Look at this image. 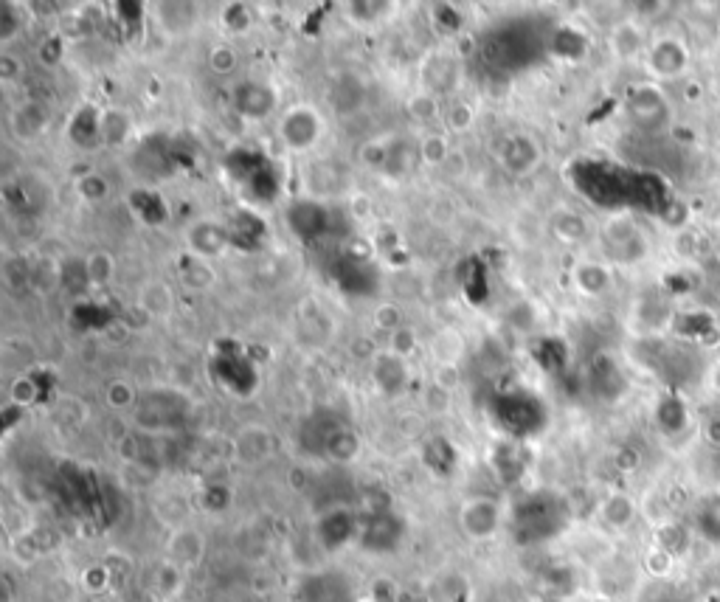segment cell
Segmentation results:
<instances>
[{"mask_svg": "<svg viewBox=\"0 0 720 602\" xmlns=\"http://www.w3.org/2000/svg\"><path fill=\"white\" fill-rule=\"evenodd\" d=\"M571 178L591 203L602 209H636L661 214L670 200V186L656 169H633L605 161H585L574 166Z\"/></svg>", "mask_w": 720, "mask_h": 602, "instance_id": "1", "label": "cell"}, {"mask_svg": "<svg viewBox=\"0 0 720 602\" xmlns=\"http://www.w3.org/2000/svg\"><path fill=\"white\" fill-rule=\"evenodd\" d=\"M650 369L656 372V377L673 383V386H692L704 375V358L690 344L656 341L650 352Z\"/></svg>", "mask_w": 720, "mask_h": 602, "instance_id": "2", "label": "cell"}, {"mask_svg": "<svg viewBox=\"0 0 720 602\" xmlns=\"http://www.w3.org/2000/svg\"><path fill=\"white\" fill-rule=\"evenodd\" d=\"M628 116L633 121V127L639 133H645L647 138L659 136L661 130H667L670 124V105L664 99V93L656 85H642V88H633L628 96Z\"/></svg>", "mask_w": 720, "mask_h": 602, "instance_id": "3", "label": "cell"}, {"mask_svg": "<svg viewBox=\"0 0 720 602\" xmlns=\"http://www.w3.org/2000/svg\"><path fill=\"white\" fill-rule=\"evenodd\" d=\"M532 34L518 29H507L493 34L484 43V60L490 62V68H524L526 62H532Z\"/></svg>", "mask_w": 720, "mask_h": 602, "instance_id": "4", "label": "cell"}, {"mask_svg": "<svg viewBox=\"0 0 720 602\" xmlns=\"http://www.w3.org/2000/svg\"><path fill=\"white\" fill-rule=\"evenodd\" d=\"M645 248V234L639 231V226L630 217H614L605 226V251L614 256L616 262L630 265L639 256H645Z\"/></svg>", "mask_w": 720, "mask_h": 602, "instance_id": "5", "label": "cell"}, {"mask_svg": "<svg viewBox=\"0 0 720 602\" xmlns=\"http://www.w3.org/2000/svg\"><path fill=\"white\" fill-rule=\"evenodd\" d=\"M690 65V48L684 46L678 37H664L656 40L650 48V71L659 79H675L687 71Z\"/></svg>", "mask_w": 720, "mask_h": 602, "instance_id": "6", "label": "cell"}, {"mask_svg": "<svg viewBox=\"0 0 720 602\" xmlns=\"http://www.w3.org/2000/svg\"><path fill=\"white\" fill-rule=\"evenodd\" d=\"M498 521H501V512H498V504L493 498H473L462 507V527L476 541L495 535Z\"/></svg>", "mask_w": 720, "mask_h": 602, "instance_id": "7", "label": "cell"}, {"mask_svg": "<svg viewBox=\"0 0 720 602\" xmlns=\"http://www.w3.org/2000/svg\"><path fill=\"white\" fill-rule=\"evenodd\" d=\"M318 133H321V121H318L315 113L304 110V107L287 113V119L282 121V136H285V141L293 150L313 147L315 141H318Z\"/></svg>", "mask_w": 720, "mask_h": 602, "instance_id": "8", "label": "cell"}, {"mask_svg": "<svg viewBox=\"0 0 720 602\" xmlns=\"http://www.w3.org/2000/svg\"><path fill=\"white\" fill-rule=\"evenodd\" d=\"M695 529L706 543L720 546V490L701 498V504L695 510Z\"/></svg>", "mask_w": 720, "mask_h": 602, "instance_id": "9", "label": "cell"}, {"mask_svg": "<svg viewBox=\"0 0 720 602\" xmlns=\"http://www.w3.org/2000/svg\"><path fill=\"white\" fill-rule=\"evenodd\" d=\"M656 417H659V425L664 434H681L684 428H687V422H690V408L687 403L678 397V394H667L664 400L659 403V411H656Z\"/></svg>", "mask_w": 720, "mask_h": 602, "instance_id": "10", "label": "cell"}, {"mask_svg": "<svg viewBox=\"0 0 720 602\" xmlns=\"http://www.w3.org/2000/svg\"><path fill=\"white\" fill-rule=\"evenodd\" d=\"M290 226L296 228L299 234H313L324 228V209L315 206V203H301L296 209H290Z\"/></svg>", "mask_w": 720, "mask_h": 602, "instance_id": "11", "label": "cell"}, {"mask_svg": "<svg viewBox=\"0 0 720 602\" xmlns=\"http://www.w3.org/2000/svg\"><path fill=\"white\" fill-rule=\"evenodd\" d=\"M577 285L583 287L585 293L597 296L602 290H608V285H611V273L605 271L602 265L588 262V265H583V268L577 271Z\"/></svg>", "mask_w": 720, "mask_h": 602, "instance_id": "12", "label": "cell"}, {"mask_svg": "<svg viewBox=\"0 0 720 602\" xmlns=\"http://www.w3.org/2000/svg\"><path fill=\"white\" fill-rule=\"evenodd\" d=\"M240 105L251 116H265L273 107V93L268 88H262V85H248V88H242Z\"/></svg>", "mask_w": 720, "mask_h": 602, "instance_id": "13", "label": "cell"}, {"mask_svg": "<svg viewBox=\"0 0 720 602\" xmlns=\"http://www.w3.org/2000/svg\"><path fill=\"white\" fill-rule=\"evenodd\" d=\"M602 515L611 527H628L630 518H633V504L625 496H611L602 507Z\"/></svg>", "mask_w": 720, "mask_h": 602, "instance_id": "14", "label": "cell"}, {"mask_svg": "<svg viewBox=\"0 0 720 602\" xmlns=\"http://www.w3.org/2000/svg\"><path fill=\"white\" fill-rule=\"evenodd\" d=\"M110 271H113V262H110V256L105 254H96L93 259L88 262V279L90 282H107L110 279Z\"/></svg>", "mask_w": 720, "mask_h": 602, "instance_id": "15", "label": "cell"}, {"mask_svg": "<svg viewBox=\"0 0 720 602\" xmlns=\"http://www.w3.org/2000/svg\"><path fill=\"white\" fill-rule=\"evenodd\" d=\"M214 68L231 71V68H234V51H231V48H217V51H214Z\"/></svg>", "mask_w": 720, "mask_h": 602, "instance_id": "16", "label": "cell"}, {"mask_svg": "<svg viewBox=\"0 0 720 602\" xmlns=\"http://www.w3.org/2000/svg\"><path fill=\"white\" fill-rule=\"evenodd\" d=\"M706 437L712 439L715 445H720V420H715L709 428H706Z\"/></svg>", "mask_w": 720, "mask_h": 602, "instance_id": "17", "label": "cell"}]
</instances>
